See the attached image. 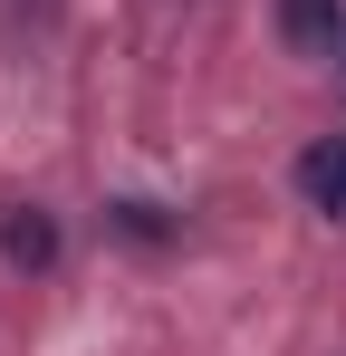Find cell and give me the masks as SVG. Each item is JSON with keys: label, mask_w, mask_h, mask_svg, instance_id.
I'll use <instances>...</instances> for the list:
<instances>
[{"label": "cell", "mask_w": 346, "mask_h": 356, "mask_svg": "<svg viewBox=\"0 0 346 356\" xmlns=\"http://www.w3.org/2000/svg\"><path fill=\"white\" fill-rule=\"evenodd\" d=\"M298 193H308V212L346 222V135H318V145L298 154Z\"/></svg>", "instance_id": "6da1fadb"}, {"label": "cell", "mask_w": 346, "mask_h": 356, "mask_svg": "<svg viewBox=\"0 0 346 356\" xmlns=\"http://www.w3.org/2000/svg\"><path fill=\"white\" fill-rule=\"evenodd\" d=\"M0 260H10V270H49L58 260V222L39 202H10V212H0Z\"/></svg>", "instance_id": "7a4b0ae2"}, {"label": "cell", "mask_w": 346, "mask_h": 356, "mask_svg": "<svg viewBox=\"0 0 346 356\" xmlns=\"http://www.w3.org/2000/svg\"><path fill=\"white\" fill-rule=\"evenodd\" d=\"M279 29H288V49H327V58L346 49V10L337 0H279Z\"/></svg>", "instance_id": "3957f363"}, {"label": "cell", "mask_w": 346, "mask_h": 356, "mask_svg": "<svg viewBox=\"0 0 346 356\" xmlns=\"http://www.w3.org/2000/svg\"><path fill=\"white\" fill-rule=\"evenodd\" d=\"M115 232L125 241H164L173 222H164V202H115Z\"/></svg>", "instance_id": "277c9868"}, {"label": "cell", "mask_w": 346, "mask_h": 356, "mask_svg": "<svg viewBox=\"0 0 346 356\" xmlns=\"http://www.w3.org/2000/svg\"><path fill=\"white\" fill-rule=\"evenodd\" d=\"M337 58H346V49H337Z\"/></svg>", "instance_id": "5b68a950"}]
</instances>
